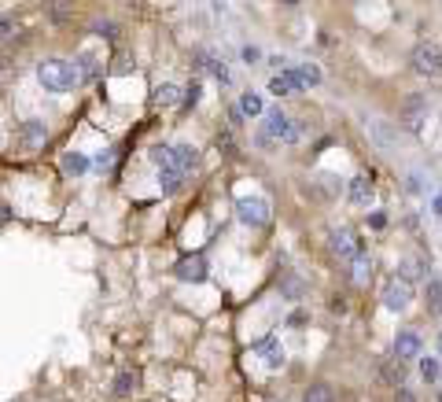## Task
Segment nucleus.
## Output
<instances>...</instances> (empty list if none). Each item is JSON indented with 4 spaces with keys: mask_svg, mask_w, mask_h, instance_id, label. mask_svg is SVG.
<instances>
[{
    "mask_svg": "<svg viewBox=\"0 0 442 402\" xmlns=\"http://www.w3.org/2000/svg\"><path fill=\"white\" fill-rule=\"evenodd\" d=\"M37 82H41L45 93H70L74 85H82V77H77V67L67 59H41L37 63Z\"/></svg>",
    "mask_w": 442,
    "mask_h": 402,
    "instance_id": "nucleus-1",
    "label": "nucleus"
},
{
    "mask_svg": "<svg viewBox=\"0 0 442 402\" xmlns=\"http://www.w3.org/2000/svg\"><path fill=\"white\" fill-rule=\"evenodd\" d=\"M413 70L420 77H439L442 74V48L435 41H420L413 48Z\"/></svg>",
    "mask_w": 442,
    "mask_h": 402,
    "instance_id": "nucleus-2",
    "label": "nucleus"
},
{
    "mask_svg": "<svg viewBox=\"0 0 442 402\" xmlns=\"http://www.w3.org/2000/svg\"><path fill=\"white\" fill-rule=\"evenodd\" d=\"M236 218H240L243 225H251V229L269 225V218H273L269 200H262V196H243V200L236 203Z\"/></svg>",
    "mask_w": 442,
    "mask_h": 402,
    "instance_id": "nucleus-3",
    "label": "nucleus"
},
{
    "mask_svg": "<svg viewBox=\"0 0 442 402\" xmlns=\"http://www.w3.org/2000/svg\"><path fill=\"white\" fill-rule=\"evenodd\" d=\"M398 122L417 133V129L427 122V96H424V93H409L406 100H402V114H398Z\"/></svg>",
    "mask_w": 442,
    "mask_h": 402,
    "instance_id": "nucleus-4",
    "label": "nucleus"
},
{
    "mask_svg": "<svg viewBox=\"0 0 442 402\" xmlns=\"http://www.w3.org/2000/svg\"><path fill=\"white\" fill-rule=\"evenodd\" d=\"M380 299H383V310H391V314H402V310L413 303V288H409V284L402 281V277H391V281L383 284V295H380Z\"/></svg>",
    "mask_w": 442,
    "mask_h": 402,
    "instance_id": "nucleus-5",
    "label": "nucleus"
},
{
    "mask_svg": "<svg viewBox=\"0 0 442 402\" xmlns=\"http://www.w3.org/2000/svg\"><path fill=\"white\" fill-rule=\"evenodd\" d=\"M266 133H269L273 140H298V133H303V129H298L280 107H273V111H266Z\"/></svg>",
    "mask_w": 442,
    "mask_h": 402,
    "instance_id": "nucleus-6",
    "label": "nucleus"
},
{
    "mask_svg": "<svg viewBox=\"0 0 442 402\" xmlns=\"http://www.w3.org/2000/svg\"><path fill=\"white\" fill-rule=\"evenodd\" d=\"M328 248H332V255H340V258H354L361 251V240L354 237V229H332L328 232Z\"/></svg>",
    "mask_w": 442,
    "mask_h": 402,
    "instance_id": "nucleus-7",
    "label": "nucleus"
},
{
    "mask_svg": "<svg viewBox=\"0 0 442 402\" xmlns=\"http://www.w3.org/2000/svg\"><path fill=\"white\" fill-rule=\"evenodd\" d=\"M365 133L372 137V144L380 148V151H395L398 148V129L391 126V122H365Z\"/></svg>",
    "mask_w": 442,
    "mask_h": 402,
    "instance_id": "nucleus-8",
    "label": "nucleus"
},
{
    "mask_svg": "<svg viewBox=\"0 0 442 402\" xmlns=\"http://www.w3.org/2000/svg\"><path fill=\"white\" fill-rule=\"evenodd\" d=\"M45 140H48V126L41 119H30V122H22L19 129V144L26 151H33V148H45Z\"/></svg>",
    "mask_w": 442,
    "mask_h": 402,
    "instance_id": "nucleus-9",
    "label": "nucleus"
},
{
    "mask_svg": "<svg viewBox=\"0 0 442 402\" xmlns=\"http://www.w3.org/2000/svg\"><path fill=\"white\" fill-rule=\"evenodd\" d=\"M298 89H303V77L295 74V67H284L280 74L269 77V93L273 96H291V93H298Z\"/></svg>",
    "mask_w": 442,
    "mask_h": 402,
    "instance_id": "nucleus-10",
    "label": "nucleus"
},
{
    "mask_svg": "<svg viewBox=\"0 0 442 402\" xmlns=\"http://www.w3.org/2000/svg\"><path fill=\"white\" fill-rule=\"evenodd\" d=\"M174 274H177V281H192V284H199V281L206 277V258H203V255L181 258V262L174 266Z\"/></svg>",
    "mask_w": 442,
    "mask_h": 402,
    "instance_id": "nucleus-11",
    "label": "nucleus"
},
{
    "mask_svg": "<svg viewBox=\"0 0 442 402\" xmlns=\"http://www.w3.org/2000/svg\"><path fill=\"white\" fill-rule=\"evenodd\" d=\"M277 284H280V295H284V299H291V303L306 299V281H303V277H295L291 269H280Z\"/></svg>",
    "mask_w": 442,
    "mask_h": 402,
    "instance_id": "nucleus-12",
    "label": "nucleus"
},
{
    "mask_svg": "<svg viewBox=\"0 0 442 402\" xmlns=\"http://www.w3.org/2000/svg\"><path fill=\"white\" fill-rule=\"evenodd\" d=\"M74 67H77V77H82V82H96L100 70H103V59L96 56V52H82V56L74 59Z\"/></svg>",
    "mask_w": 442,
    "mask_h": 402,
    "instance_id": "nucleus-13",
    "label": "nucleus"
},
{
    "mask_svg": "<svg viewBox=\"0 0 442 402\" xmlns=\"http://www.w3.org/2000/svg\"><path fill=\"white\" fill-rule=\"evenodd\" d=\"M346 192H350V203H358V207H369V203H372V196H376V188H372V177H350Z\"/></svg>",
    "mask_w": 442,
    "mask_h": 402,
    "instance_id": "nucleus-14",
    "label": "nucleus"
},
{
    "mask_svg": "<svg viewBox=\"0 0 442 402\" xmlns=\"http://www.w3.org/2000/svg\"><path fill=\"white\" fill-rule=\"evenodd\" d=\"M395 358H402V362L420 358V336H417V332H398V340H395Z\"/></svg>",
    "mask_w": 442,
    "mask_h": 402,
    "instance_id": "nucleus-15",
    "label": "nucleus"
},
{
    "mask_svg": "<svg viewBox=\"0 0 442 402\" xmlns=\"http://www.w3.org/2000/svg\"><path fill=\"white\" fill-rule=\"evenodd\" d=\"M424 274H427V262H424L420 255H406V258H402V262H398V277L406 281V284L420 281Z\"/></svg>",
    "mask_w": 442,
    "mask_h": 402,
    "instance_id": "nucleus-16",
    "label": "nucleus"
},
{
    "mask_svg": "<svg viewBox=\"0 0 442 402\" xmlns=\"http://www.w3.org/2000/svg\"><path fill=\"white\" fill-rule=\"evenodd\" d=\"M258 355H262L266 369H284V347L273 340V336H266V340L258 343Z\"/></svg>",
    "mask_w": 442,
    "mask_h": 402,
    "instance_id": "nucleus-17",
    "label": "nucleus"
},
{
    "mask_svg": "<svg viewBox=\"0 0 442 402\" xmlns=\"http://www.w3.org/2000/svg\"><path fill=\"white\" fill-rule=\"evenodd\" d=\"M350 281L354 284H369L372 281V258L365 251H358L354 258H350Z\"/></svg>",
    "mask_w": 442,
    "mask_h": 402,
    "instance_id": "nucleus-18",
    "label": "nucleus"
},
{
    "mask_svg": "<svg viewBox=\"0 0 442 402\" xmlns=\"http://www.w3.org/2000/svg\"><path fill=\"white\" fill-rule=\"evenodd\" d=\"M196 163H199V151L192 148V144H174V166H177L181 174H188Z\"/></svg>",
    "mask_w": 442,
    "mask_h": 402,
    "instance_id": "nucleus-19",
    "label": "nucleus"
},
{
    "mask_svg": "<svg viewBox=\"0 0 442 402\" xmlns=\"http://www.w3.org/2000/svg\"><path fill=\"white\" fill-rule=\"evenodd\" d=\"M59 166H63V174H67V177H82V174L89 170V159H85L82 151H67V155L59 159Z\"/></svg>",
    "mask_w": 442,
    "mask_h": 402,
    "instance_id": "nucleus-20",
    "label": "nucleus"
},
{
    "mask_svg": "<svg viewBox=\"0 0 442 402\" xmlns=\"http://www.w3.org/2000/svg\"><path fill=\"white\" fill-rule=\"evenodd\" d=\"M181 93H185V89H177V85H159L155 89V96H151V103L155 107H174V103H181Z\"/></svg>",
    "mask_w": 442,
    "mask_h": 402,
    "instance_id": "nucleus-21",
    "label": "nucleus"
},
{
    "mask_svg": "<svg viewBox=\"0 0 442 402\" xmlns=\"http://www.w3.org/2000/svg\"><path fill=\"white\" fill-rule=\"evenodd\" d=\"M148 159L159 166V170H177V166H174V148H166V144H155L148 151Z\"/></svg>",
    "mask_w": 442,
    "mask_h": 402,
    "instance_id": "nucleus-22",
    "label": "nucleus"
},
{
    "mask_svg": "<svg viewBox=\"0 0 442 402\" xmlns=\"http://www.w3.org/2000/svg\"><path fill=\"white\" fill-rule=\"evenodd\" d=\"M240 111L247 114V119L262 114V96H258V93H243V96H240Z\"/></svg>",
    "mask_w": 442,
    "mask_h": 402,
    "instance_id": "nucleus-23",
    "label": "nucleus"
},
{
    "mask_svg": "<svg viewBox=\"0 0 442 402\" xmlns=\"http://www.w3.org/2000/svg\"><path fill=\"white\" fill-rule=\"evenodd\" d=\"M420 377H424L427 384L442 380V366H439V358H420Z\"/></svg>",
    "mask_w": 442,
    "mask_h": 402,
    "instance_id": "nucleus-24",
    "label": "nucleus"
},
{
    "mask_svg": "<svg viewBox=\"0 0 442 402\" xmlns=\"http://www.w3.org/2000/svg\"><path fill=\"white\" fill-rule=\"evenodd\" d=\"M427 310H432V314H439V310H442V281L439 277L427 281Z\"/></svg>",
    "mask_w": 442,
    "mask_h": 402,
    "instance_id": "nucleus-25",
    "label": "nucleus"
},
{
    "mask_svg": "<svg viewBox=\"0 0 442 402\" xmlns=\"http://www.w3.org/2000/svg\"><path fill=\"white\" fill-rule=\"evenodd\" d=\"M133 387H137V373H119L114 377V395H133Z\"/></svg>",
    "mask_w": 442,
    "mask_h": 402,
    "instance_id": "nucleus-26",
    "label": "nucleus"
},
{
    "mask_svg": "<svg viewBox=\"0 0 442 402\" xmlns=\"http://www.w3.org/2000/svg\"><path fill=\"white\" fill-rule=\"evenodd\" d=\"M129 70H133V56H129L125 48H119L111 59V74H129Z\"/></svg>",
    "mask_w": 442,
    "mask_h": 402,
    "instance_id": "nucleus-27",
    "label": "nucleus"
},
{
    "mask_svg": "<svg viewBox=\"0 0 442 402\" xmlns=\"http://www.w3.org/2000/svg\"><path fill=\"white\" fill-rule=\"evenodd\" d=\"M199 96H203V85H199V82H192V85L185 89V93H181V107L192 111V107L199 103Z\"/></svg>",
    "mask_w": 442,
    "mask_h": 402,
    "instance_id": "nucleus-28",
    "label": "nucleus"
},
{
    "mask_svg": "<svg viewBox=\"0 0 442 402\" xmlns=\"http://www.w3.org/2000/svg\"><path fill=\"white\" fill-rule=\"evenodd\" d=\"M295 74L303 77V85H321V70L314 67V63H298Z\"/></svg>",
    "mask_w": 442,
    "mask_h": 402,
    "instance_id": "nucleus-29",
    "label": "nucleus"
},
{
    "mask_svg": "<svg viewBox=\"0 0 442 402\" xmlns=\"http://www.w3.org/2000/svg\"><path fill=\"white\" fill-rule=\"evenodd\" d=\"M181 170H159V185H162V192H177L181 188Z\"/></svg>",
    "mask_w": 442,
    "mask_h": 402,
    "instance_id": "nucleus-30",
    "label": "nucleus"
},
{
    "mask_svg": "<svg viewBox=\"0 0 442 402\" xmlns=\"http://www.w3.org/2000/svg\"><path fill=\"white\" fill-rule=\"evenodd\" d=\"M303 402H332V387H328V384L306 387V399H303Z\"/></svg>",
    "mask_w": 442,
    "mask_h": 402,
    "instance_id": "nucleus-31",
    "label": "nucleus"
},
{
    "mask_svg": "<svg viewBox=\"0 0 442 402\" xmlns=\"http://www.w3.org/2000/svg\"><path fill=\"white\" fill-rule=\"evenodd\" d=\"M387 380L402 387V380H406V362H402V358H395L391 366H387Z\"/></svg>",
    "mask_w": 442,
    "mask_h": 402,
    "instance_id": "nucleus-32",
    "label": "nucleus"
},
{
    "mask_svg": "<svg viewBox=\"0 0 442 402\" xmlns=\"http://www.w3.org/2000/svg\"><path fill=\"white\" fill-rule=\"evenodd\" d=\"M321 188L328 192V196H340V192H343V185H340V177H335V174H321Z\"/></svg>",
    "mask_w": 442,
    "mask_h": 402,
    "instance_id": "nucleus-33",
    "label": "nucleus"
},
{
    "mask_svg": "<svg viewBox=\"0 0 442 402\" xmlns=\"http://www.w3.org/2000/svg\"><path fill=\"white\" fill-rule=\"evenodd\" d=\"M93 34H100V37H111V41L119 37V30H114V22H107V19H103V22L96 19V22H93Z\"/></svg>",
    "mask_w": 442,
    "mask_h": 402,
    "instance_id": "nucleus-34",
    "label": "nucleus"
},
{
    "mask_svg": "<svg viewBox=\"0 0 442 402\" xmlns=\"http://www.w3.org/2000/svg\"><path fill=\"white\" fill-rule=\"evenodd\" d=\"M218 148L225 155H236V140H232V133H218Z\"/></svg>",
    "mask_w": 442,
    "mask_h": 402,
    "instance_id": "nucleus-35",
    "label": "nucleus"
},
{
    "mask_svg": "<svg viewBox=\"0 0 442 402\" xmlns=\"http://www.w3.org/2000/svg\"><path fill=\"white\" fill-rule=\"evenodd\" d=\"M254 144H258V148H262V151H269L273 144H277V140H273V137L266 133V129H262V133H254Z\"/></svg>",
    "mask_w": 442,
    "mask_h": 402,
    "instance_id": "nucleus-36",
    "label": "nucleus"
},
{
    "mask_svg": "<svg viewBox=\"0 0 442 402\" xmlns=\"http://www.w3.org/2000/svg\"><path fill=\"white\" fill-rule=\"evenodd\" d=\"M93 163H96V170H107V166L114 163V155H111V151H100V155H96Z\"/></svg>",
    "mask_w": 442,
    "mask_h": 402,
    "instance_id": "nucleus-37",
    "label": "nucleus"
},
{
    "mask_svg": "<svg viewBox=\"0 0 442 402\" xmlns=\"http://www.w3.org/2000/svg\"><path fill=\"white\" fill-rule=\"evenodd\" d=\"M243 59H247V63H258V59H262V52H258L254 45H247V48H243Z\"/></svg>",
    "mask_w": 442,
    "mask_h": 402,
    "instance_id": "nucleus-38",
    "label": "nucleus"
},
{
    "mask_svg": "<svg viewBox=\"0 0 442 402\" xmlns=\"http://www.w3.org/2000/svg\"><path fill=\"white\" fill-rule=\"evenodd\" d=\"M288 325L295 329V325H306V310H295V314L288 318Z\"/></svg>",
    "mask_w": 442,
    "mask_h": 402,
    "instance_id": "nucleus-39",
    "label": "nucleus"
},
{
    "mask_svg": "<svg viewBox=\"0 0 442 402\" xmlns=\"http://www.w3.org/2000/svg\"><path fill=\"white\" fill-rule=\"evenodd\" d=\"M409 192H424V185H420V174H409V185H406Z\"/></svg>",
    "mask_w": 442,
    "mask_h": 402,
    "instance_id": "nucleus-40",
    "label": "nucleus"
},
{
    "mask_svg": "<svg viewBox=\"0 0 442 402\" xmlns=\"http://www.w3.org/2000/svg\"><path fill=\"white\" fill-rule=\"evenodd\" d=\"M52 19H67V8H63V0H56V8H52Z\"/></svg>",
    "mask_w": 442,
    "mask_h": 402,
    "instance_id": "nucleus-41",
    "label": "nucleus"
},
{
    "mask_svg": "<svg viewBox=\"0 0 442 402\" xmlns=\"http://www.w3.org/2000/svg\"><path fill=\"white\" fill-rule=\"evenodd\" d=\"M369 225H372V229H383V225H387V218H383V214H372V218H369Z\"/></svg>",
    "mask_w": 442,
    "mask_h": 402,
    "instance_id": "nucleus-42",
    "label": "nucleus"
},
{
    "mask_svg": "<svg viewBox=\"0 0 442 402\" xmlns=\"http://www.w3.org/2000/svg\"><path fill=\"white\" fill-rule=\"evenodd\" d=\"M332 310H335V314H343V310H346V303H343V295H335V299H332Z\"/></svg>",
    "mask_w": 442,
    "mask_h": 402,
    "instance_id": "nucleus-43",
    "label": "nucleus"
},
{
    "mask_svg": "<svg viewBox=\"0 0 442 402\" xmlns=\"http://www.w3.org/2000/svg\"><path fill=\"white\" fill-rule=\"evenodd\" d=\"M398 402H417V399H413V392H406V387H398Z\"/></svg>",
    "mask_w": 442,
    "mask_h": 402,
    "instance_id": "nucleus-44",
    "label": "nucleus"
},
{
    "mask_svg": "<svg viewBox=\"0 0 442 402\" xmlns=\"http://www.w3.org/2000/svg\"><path fill=\"white\" fill-rule=\"evenodd\" d=\"M8 222H11V211H8L4 203H0V225H8Z\"/></svg>",
    "mask_w": 442,
    "mask_h": 402,
    "instance_id": "nucleus-45",
    "label": "nucleus"
},
{
    "mask_svg": "<svg viewBox=\"0 0 442 402\" xmlns=\"http://www.w3.org/2000/svg\"><path fill=\"white\" fill-rule=\"evenodd\" d=\"M8 34H11V22H8V19H0V37H8Z\"/></svg>",
    "mask_w": 442,
    "mask_h": 402,
    "instance_id": "nucleus-46",
    "label": "nucleus"
},
{
    "mask_svg": "<svg viewBox=\"0 0 442 402\" xmlns=\"http://www.w3.org/2000/svg\"><path fill=\"white\" fill-rule=\"evenodd\" d=\"M432 211H435V214L442 218V196H435V203H432Z\"/></svg>",
    "mask_w": 442,
    "mask_h": 402,
    "instance_id": "nucleus-47",
    "label": "nucleus"
},
{
    "mask_svg": "<svg viewBox=\"0 0 442 402\" xmlns=\"http://www.w3.org/2000/svg\"><path fill=\"white\" fill-rule=\"evenodd\" d=\"M280 4H284V8H295V4H298V0H280Z\"/></svg>",
    "mask_w": 442,
    "mask_h": 402,
    "instance_id": "nucleus-48",
    "label": "nucleus"
},
{
    "mask_svg": "<svg viewBox=\"0 0 442 402\" xmlns=\"http://www.w3.org/2000/svg\"><path fill=\"white\" fill-rule=\"evenodd\" d=\"M4 70H8V59H0V77H4Z\"/></svg>",
    "mask_w": 442,
    "mask_h": 402,
    "instance_id": "nucleus-49",
    "label": "nucleus"
},
{
    "mask_svg": "<svg viewBox=\"0 0 442 402\" xmlns=\"http://www.w3.org/2000/svg\"><path fill=\"white\" fill-rule=\"evenodd\" d=\"M439 402H442V387H439Z\"/></svg>",
    "mask_w": 442,
    "mask_h": 402,
    "instance_id": "nucleus-50",
    "label": "nucleus"
},
{
    "mask_svg": "<svg viewBox=\"0 0 442 402\" xmlns=\"http://www.w3.org/2000/svg\"><path fill=\"white\" fill-rule=\"evenodd\" d=\"M0 140H4V129H0Z\"/></svg>",
    "mask_w": 442,
    "mask_h": 402,
    "instance_id": "nucleus-51",
    "label": "nucleus"
}]
</instances>
